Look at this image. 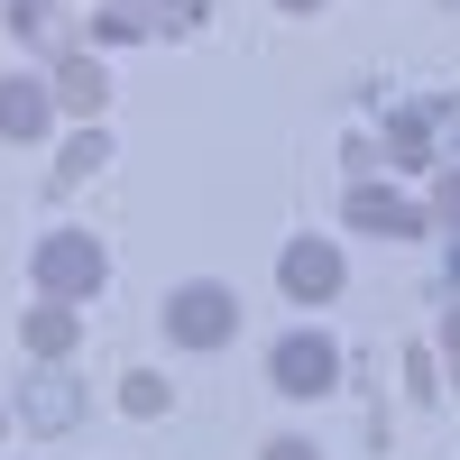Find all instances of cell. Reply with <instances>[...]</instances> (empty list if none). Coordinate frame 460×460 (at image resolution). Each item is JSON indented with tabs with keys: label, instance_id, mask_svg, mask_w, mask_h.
<instances>
[{
	"label": "cell",
	"instance_id": "cell-2",
	"mask_svg": "<svg viewBox=\"0 0 460 460\" xmlns=\"http://www.w3.org/2000/svg\"><path fill=\"white\" fill-rule=\"evenodd\" d=\"M28 286L56 295V304H93V295L111 286V249L93 240V230H37V249H28Z\"/></svg>",
	"mask_w": 460,
	"mask_h": 460
},
{
	"label": "cell",
	"instance_id": "cell-21",
	"mask_svg": "<svg viewBox=\"0 0 460 460\" xmlns=\"http://www.w3.org/2000/svg\"><path fill=\"white\" fill-rule=\"evenodd\" d=\"M0 433H10V414H0Z\"/></svg>",
	"mask_w": 460,
	"mask_h": 460
},
{
	"label": "cell",
	"instance_id": "cell-16",
	"mask_svg": "<svg viewBox=\"0 0 460 460\" xmlns=\"http://www.w3.org/2000/svg\"><path fill=\"white\" fill-rule=\"evenodd\" d=\"M147 19H157V37H203L212 0H147Z\"/></svg>",
	"mask_w": 460,
	"mask_h": 460
},
{
	"label": "cell",
	"instance_id": "cell-18",
	"mask_svg": "<svg viewBox=\"0 0 460 460\" xmlns=\"http://www.w3.org/2000/svg\"><path fill=\"white\" fill-rule=\"evenodd\" d=\"M433 350L460 368V295H442V323H433Z\"/></svg>",
	"mask_w": 460,
	"mask_h": 460
},
{
	"label": "cell",
	"instance_id": "cell-11",
	"mask_svg": "<svg viewBox=\"0 0 460 460\" xmlns=\"http://www.w3.org/2000/svg\"><path fill=\"white\" fill-rule=\"evenodd\" d=\"M0 28H10L19 47H37V56H56V47H65V0H10Z\"/></svg>",
	"mask_w": 460,
	"mask_h": 460
},
{
	"label": "cell",
	"instance_id": "cell-20",
	"mask_svg": "<svg viewBox=\"0 0 460 460\" xmlns=\"http://www.w3.org/2000/svg\"><path fill=\"white\" fill-rule=\"evenodd\" d=\"M277 10H295V19H314V10H323V0H277Z\"/></svg>",
	"mask_w": 460,
	"mask_h": 460
},
{
	"label": "cell",
	"instance_id": "cell-13",
	"mask_svg": "<svg viewBox=\"0 0 460 460\" xmlns=\"http://www.w3.org/2000/svg\"><path fill=\"white\" fill-rule=\"evenodd\" d=\"M120 147H111V129L93 120V129H65V147H56V184H84V175H102Z\"/></svg>",
	"mask_w": 460,
	"mask_h": 460
},
{
	"label": "cell",
	"instance_id": "cell-3",
	"mask_svg": "<svg viewBox=\"0 0 460 460\" xmlns=\"http://www.w3.org/2000/svg\"><path fill=\"white\" fill-rule=\"evenodd\" d=\"M157 323H166L175 350H230V341H240V295H230L221 277H184L157 304Z\"/></svg>",
	"mask_w": 460,
	"mask_h": 460
},
{
	"label": "cell",
	"instance_id": "cell-7",
	"mask_svg": "<svg viewBox=\"0 0 460 460\" xmlns=\"http://www.w3.org/2000/svg\"><path fill=\"white\" fill-rule=\"evenodd\" d=\"M341 277H350V267H341V240H323V230H304V240L277 249V286H286V304H304V314L332 304Z\"/></svg>",
	"mask_w": 460,
	"mask_h": 460
},
{
	"label": "cell",
	"instance_id": "cell-8",
	"mask_svg": "<svg viewBox=\"0 0 460 460\" xmlns=\"http://www.w3.org/2000/svg\"><path fill=\"white\" fill-rule=\"evenodd\" d=\"M47 93H56V120L93 129L102 111H111V74H102V56H84V47H56V56H47Z\"/></svg>",
	"mask_w": 460,
	"mask_h": 460
},
{
	"label": "cell",
	"instance_id": "cell-4",
	"mask_svg": "<svg viewBox=\"0 0 460 460\" xmlns=\"http://www.w3.org/2000/svg\"><path fill=\"white\" fill-rule=\"evenodd\" d=\"M267 387H277V396H304V405L332 396V387H341V341H332L323 323H295L277 350H267Z\"/></svg>",
	"mask_w": 460,
	"mask_h": 460
},
{
	"label": "cell",
	"instance_id": "cell-19",
	"mask_svg": "<svg viewBox=\"0 0 460 460\" xmlns=\"http://www.w3.org/2000/svg\"><path fill=\"white\" fill-rule=\"evenodd\" d=\"M258 460H323V451L304 442V433H277V442H258Z\"/></svg>",
	"mask_w": 460,
	"mask_h": 460
},
{
	"label": "cell",
	"instance_id": "cell-1",
	"mask_svg": "<svg viewBox=\"0 0 460 460\" xmlns=\"http://www.w3.org/2000/svg\"><path fill=\"white\" fill-rule=\"evenodd\" d=\"M377 147H387V166L405 175H433L460 157V93H405L377 111Z\"/></svg>",
	"mask_w": 460,
	"mask_h": 460
},
{
	"label": "cell",
	"instance_id": "cell-12",
	"mask_svg": "<svg viewBox=\"0 0 460 460\" xmlns=\"http://www.w3.org/2000/svg\"><path fill=\"white\" fill-rule=\"evenodd\" d=\"M93 47H138V37H157V19H147V0H102V10L84 19Z\"/></svg>",
	"mask_w": 460,
	"mask_h": 460
},
{
	"label": "cell",
	"instance_id": "cell-10",
	"mask_svg": "<svg viewBox=\"0 0 460 460\" xmlns=\"http://www.w3.org/2000/svg\"><path fill=\"white\" fill-rule=\"evenodd\" d=\"M19 350L28 359H74V350H84V304H28V314H19Z\"/></svg>",
	"mask_w": 460,
	"mask_h": 460
},
{
	"label": "cell",
	"instance_id": "cell-5",
	"mask_svg": "<svg viewBox=\"0 0 460 460\" xmlns=\"http://www.w3.org/2000/svg\"><path fill=\"white\" fill-rule=\"evenodd\" d=\"M10 414H19L28 433H47V442H56V433H74V424L93 414V396H84V377H74L65 359H37L19 387H10Z\"/></svg>",
	"mask_w": 460,
	"mask_h": 460
},
{
	"label": "cell",
	"instance_id": "cell-14",
	"mask_svg": "<svg viewBox=\"0 0 460 460\" xmlns=\"http://www.w3.org/2000/svg\"><path fill=\"white\" fill-rule=\"evenodd\" d=\"M424 221L442 230V240L460 230V157H451V166H433V184H424Z\"/></svg>",
	"mask_w": 460,
	"mask_h": 460
},
{
	"label": "cell",
	"instance_id": "cell-17",
	"mask_svg": "<svg viewBox=\"0 0 460 460\" xmlns=\"http://www.w3.org/2000/svg\"><path fill=\"white\" fill-rule=\"evenodd\" d=\"M433 359H442V350H433V341H414V350H405V387H414V396H424V405L442 396V377H433Z\"/></svg>",
	"mask_w": 460,
	"mask_h": 460
},
{
	"label": "cell",
	"instance_id": "cell-6",
	"mask_svg": "<svg viewBox=\"0 0 460 460\" xmlns=\"http://www.w3.org/2000/svg\"><path fill=\"white\" fill-rule=\"evenodd\" d=\"M341 221L350 230H368V240H424V194H396V184H368V175H350V194H341Z\"/></svg>",
	"mask_w": 460,
	"mask_h": 460
},
{
	"label": "cell",
	"instance_id": "cell-15",
	"mask_svg": "<svg viewBox=\"0 0 460 460\" xmlns=\"http://www.w3.org/2000/svg\"><path fill=\"white\" fill-rule=\"evenodd\" d=\"M120 405H129L138 424H147V414H166V405H175V387H166L157 368H129V377H120Z\"/></svg>",
	"mask_w": 460,
	"mask_h": 460
},
{
	"label": "cell",
	"instance_id": "cell-9",
	"mask_svg": "<svg viewBox=\"0 0 460 460\" xmlns=\"http://www.w3.org/2000/svg\"><path fill=\"white\" fill-rule=\"evenodd\" d=\"M47 129H56L47 74H0V138H10V147H37Z\"/></svg>",
	"mask_w": 460,
	"mask_h": 460
}]
</instances>
